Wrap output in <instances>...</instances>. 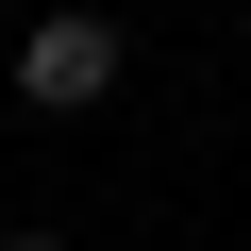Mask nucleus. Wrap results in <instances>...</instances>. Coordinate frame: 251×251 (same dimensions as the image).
I'll use <instances>...</instances> for the list:
<instances>
[{
	"instance_id": "f257e3e1",
	"label": "nucleus",
	"mask_w": 251,
	"mask_h": 251,
	"mask_svg": "<svg viewBox=\"0 0 251 251\" xmlns=\"http://www.w3.org/2000/svg\"><path fill=\"white\" fill-rule=\"evenodd\" d=\"M17 100L34 117H100L117 100V17H100V0H50V17L17 34Z\"/></svg>"
},
{
	"instance_id": "f03ea898",
	"label": "nucleus",
	"mask_w": 251,
	"mask_h": 251,
	"mask_svg": "<svg viewBox=\"0 0 251 251\" xmlns=\"http://www.w3.org/2000/svg\"><path fill=\"white\" fill-rule=\"evenodd\" d=\"M0 251H67V234H0Z\"/></svg>"
}]
</instances>
